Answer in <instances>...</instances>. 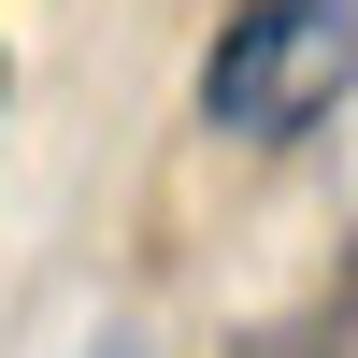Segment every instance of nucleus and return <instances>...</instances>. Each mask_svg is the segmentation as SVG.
<instances>
[{
	"label": "nucleus",
	"mask_w": 358,
	"mask_h": 358,
	"mask_svg": "<svg viewBox=\"0 0 358 358\" xmlns=\"http://www.w3.org/2000/svg\"><path fill=\"white\" fill-rule=\"evenodd\" d=\"M344 86H358V0H229L201 43V129L301 143Z\"/></svg>",
	"instance_id": "nucleus-1"
},
{
	"label": "nucleus",
	"mask_w": 358,
	"mask_h": 358,
	"mask_svg": "<svg viewBox=\"0 0 358 358\" xmlns=\"http://www.w3.org/2000/svg\"><path fill=\"white\" fill-rule=\"evenodd\" d=\"M0 101H15V43H0Z\"/></svg>",
	"instance_id": "nucleus-2"
},
{
	"label": "nucleus",
	"mask_w": 358,
	"mask_h": 358,
	"mask_svg": "<svg viewBox=\"0 0 358 358\" xmlns=\"http://www.w3.org/2000/svg\"><path fill=\"white\" fill-rule=\"evenodd\" d=\"M101 358H129V344H101Z\"/></svg>",
	"instance_id": "nucleus-3"
}]
</instances>
